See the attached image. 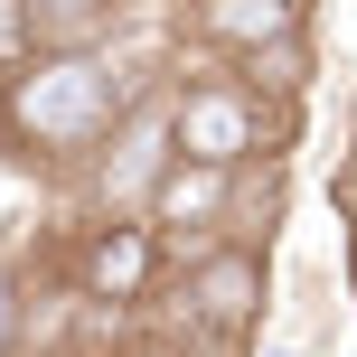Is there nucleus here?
<instances>
[{
  "label": "nucleus",
  "instance_id": "f257e3e1",
  "mask_svg": "<svg viewBox=\"0 0 357 357\" xmlns=\"http://www.w3.org/2000/svg\"><path fill=\"white\" fill-rule=\"evenodd\" d=\"M142 94L151 75L132 56H29L0 75V151L19 169H85Z\"/></svg>",
  "mask_w": 357,
  "mask_h": 357
},
{
  "label": "nucleus",
  "instance_id": "f03ea898",
  "mask_svg": "<svg viewBox=\"0 0 357 357\" xmlns=\"http://www.w3.org/2000/svg\"><path fill=\"white\" fill-rule=\"evenodd\" d=\"M160 113H169V160L226 169V178H245L254 160H282V142H291V113L264 104V94H245L226 66L169 75V85H160Z\"/></svg>",
  "mask_w": 357,
  "mask_h": 357
},
{
  "label": "nucleus",
  "instance_id": "7ed1b4c3",
  "mask_svg": "<svg viewBox=\"0 0 357 357\" xmlns=\"http://www.w3.org/2000/svg\"><path fill=\"white\" fill-rule=\"evenodd\" d=\"M178 301H188V329L207 348H245L254 329H264V301H273V273H264V254L245 245V235H216L207 254L188 264V282H178Z\"/></svg>",
  "mask_w": 357,
  "mask_h": 357
},
{
  "label": "nucleus",
  "instance_id": "20e7f679",
  "mask_svg": "<svg viewBox=\"0 0 357 357\" xmlns=\"http://www.w3.org/2000/svg\"><path fill=\"white\" fill-rule=\"evenodd\" d=\"M151 282H160V235L142 216H104L85 235V254H75V301L132 310V301H151Z\"/></svg>",
  "mask_w": 357,
  "mask_h": 357
},
{
  "label": "nucleus",
  "instance_id": "39448f33",
  "mask_svg": "<svg viewBox=\"0 0 357 357\" xmlns=\"http://www.w3.org/2000/svg\"><path fill=\"white\" fill-rule=\"evenodd\" d=\"M160 169H169V113H160V94H142V104L113 123V142L94 151V197H104L113 216H132Z\"/></svg>",
  "mask_w": 357,
  "mask_h": 357
},
{
  "label": "nucleus",
  "instance_id": "423d86ee",
  "mask_svg": "<svg viewBox=\"0 0 357 357\" xmlns=\"http://www.w3.org/2000/svg\"><path fill=\"white\" fill-rule=\"evenodd\" d=\"M301 29H310L301 0H207V10H188V38L216 47V56H235V66L282 47V38H301Z\"/></svg>",
  "mask_w": 357,
  "mask_h": 357
},
{
  "label": "nucleus",
  "instance_id": "0eeeda50",
  "mask_svg": "<svg viewBox=\"0 0 357 357\" xmlns=\"http://www.w3.org/2000/svg\"><path fill=\"white\" fill-rule=\"evenodd\" d=\"M226 197H235L226 169L169 160L160 178H151V197H142V226H151V235H207V226H226Z\"/></svg>",
  "mask_w": 357,
  "mask_h": 357
},
{
  "label": "nucleus",
  "instance_id": "6e6552de",
  "mask_svg": "<svg viewBox=\"0 0 357 357\" xmlns=\"http://www.w3.org/2000/svg\"><path fill=\"white\" fill-rule=\"evenodd\" d=\"M10 66H29V10L0 0V75H10Z\"/></svg>",
  "mask_w": 357,
  "mask_h": 357
},
{
  "label": "nucleus",
  "instance_id": "1a4fd4ad",
  "mask_svg": "<svg viewBox=\"0 0 357 357\" xmlns=\"http://www.w3.org/2000/svg\"><path fill=\"white\" fill-rule=\"evenodd\" d=\"M19 320H29V301H19V273L0 264V357H19Z\"/></svg>",
  "mask_w": 357,
  "mask_h": 357
},
{
  "label": "nucleus",
  "instance_id": "9d476101",
  "mask_svg": "<svg viewBox=\"0 0 357 357\" xmlns=\"http://www.w3.org/2000/svg\"><path fill=\"white\" fill-rule=\"evenodd\" d=\"M329 207L348 216V235H357V142L339 151V178H329Z\"/></svg>",
  "mask_w": 357,
  "mask_h": 357
},
{
  "label": "nucleus",
  "instance_id": "9b49d317",
  "mask_svg": "<svg viewBox=\"0 0 357 357\" xmlns=\"http://www.w3.org/2000/svg\"><path fill=\"white\" fill-rule=\"evenodd\" d=\"M264 357H310V348H264Z\"/></svg>",
  "mask_w": 357,
  "mask_h": 357
}]
</instances>
